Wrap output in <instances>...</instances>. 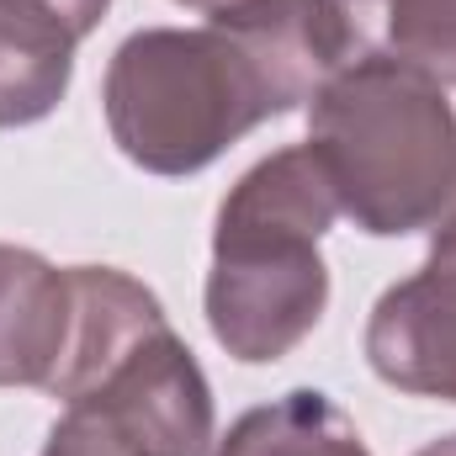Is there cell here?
Here are the masks:
<instances>
[{"instance_id":"6da1fadb","label":"cell","mask_w":456,"mask_h":456,"mask_svg":"<svg viewBox=\"0 0 456 456\" xmlns=\"http://www.w3.org/2000/svg\"><path fill=\"white\" fill-rule=\"evenodd\" d=\"M345 69L330 0H239L208 27L133 32L107 64V127L149 175H197Z\"/></svg>"},{"instance_id":"7a4b0ae2","label":"cell","mask_w":456,"mask_h":456,"mask_svg":"<svg viewBox=\"0 0 456 456\" xmlns=\"http://www.w3.org/2000/svg\"><path fill=\"white\" fill-rule=\"evenodd\" d=\"M340 213L335 186L308 143L260 159L218 208L208 324L228 355L260 366L281 361L330 303V265L319 239Z\"/></svg>"},{"instance_id":"3957f363","label":"cell","mask_w":456,"mask_h":456,"mask_svg":"<svg viewBox=\"0 0 456 456\" xmlns=\"http://www.w3.org/2000/svg\"><path fill=\"white\" fill-rule=\"evenodd\" d=\"M75 330L48 393L127 456H208L213 387L159 297L112 265H69Z\"/></svg>"},{"instance_id":"277c9868","label":"cell","mask_w":456,"mask_h":456,"mask_svg":"<svg viewBox=\"0 0 456 456\" xmlns=\"http://www.w3.org/2000/svg\"><path fill=\"white\" fill-rule=\"evenodd\" d=\"M308 149L340 213L377 239L430 228L456 186V117L446 91L398 64H350L308 112Z\"/></svg>"},{"instance_id":"5b68a950","label":"cell","mask_w":456,"mask_h":456,"mask_svg":"<svg viewBox=\"0 0 456 456\" xmlns=\"http://www.w3.org/2000/svg\"><path fill=\"white\" fill-rule=\"evenodd\" d=\"M371 371L414 398L456 403V265L425 260L409 281L387 287L366 324Z\"/></svg>"},{"instance_id":"8992f818","label":"cell","mask_w":456,"mask_h":456,"mask_svg":"<svg viewBox=\"0 0 456 456\" xmlns=\"http://www.w3.org/2000/svg\"><path fill=\"white\" fill-rule=\"evenodd\" d=\"M112 0H0V127L48 117L75 75V48Z\"/></svg>"},{"instance_id":"52a82bcc","label":"cell","mask_w":456,"mask_h":456,"mask_svg":"<svg viewBox=\"0 0 456 456\" xmlns=\"http://www.w3.org/2000/svg\"><path fill=\"white\" fill-rule=\"evenodd\" d=\"M75 330V281L32 249L0 244V387H53Z\"/></svg>"},{"instance_id":"ba28073f","label":"cell","mask_w":456,"mask_h":456,"mask_svg":"<svg viewBox=\"0 0 456 456\" xmlns=\"http://www.w3.org/2000/svg\"><path fill=\"white\" fill-rule=\"evenodd\" d=\"M350 64H398L436 86H456V0H330Z\"/></svg>"},{"instance_id":"9c48e42d","label":"cell","mask_w":456,"mask_h":456,"mask_svg":"<svg viewBox=\"0 0 456 456\" xmlns=\"http://www.w3.org/2000/svg\"><path fill=\"white\" fill-rule=\"evenodd\" d=\"M218 456H371L361 430L314 387H292L260 409H249L224 441Z\"/></svg>"},{"instance_id":"30bf717a","label":"cell","mask_w":456,"mask_h":456,"mask_svg":"<svg viewBox=\"0 0 456 456\" xmlns=\"http://www.w3.org/2000/svg\"><path fill=\"white\" fill-rule=\"evenodd\" d=\"M43 456H127V452L117 446L102 425H91V419H80V414L64 409V419L53 425V436H48Z\"/></svg>"},{"instance_id":"8fae6325","label":"cell","mask_w":456,"mask_h":456,"mask_svg":"<svg viewBox=\"0 0 456 456\" xmlns=\"http://www.w3.org/2000/svg\"><path fill=\"white\" fill-rule=\"evenodd\" d=\"M430 260H452L456 265V186L446 197V208L436 213V224H430Z\"/></svg>"},{"instance_id":"7c38bea8","label":"cell","mask_w":456,"mask_h":456,"mask_svg":"<svg viewBox=\"0 0 456 456\" xmlns=\"http://www.w3.org/2000/svg\"><path fill=\"white\" fill-rule=\"evenodd\" d=\"M419 456H456V436H446V441H430Z\"/></svg>"},{"instance_id":"4fadbf2b","label":"cell","mask_w":456,"mask_h":456,"mask_svg":"<svg viewBox=\"0 0 456 456\" xmlns=\"http://www.w3.org/2000/svg\"><path fill=\"white\" fill-rule=\"evenodd\" d=\"M181 5H197V11H224V5H239V0H181Z\"/></svg>"}]
</instances>
